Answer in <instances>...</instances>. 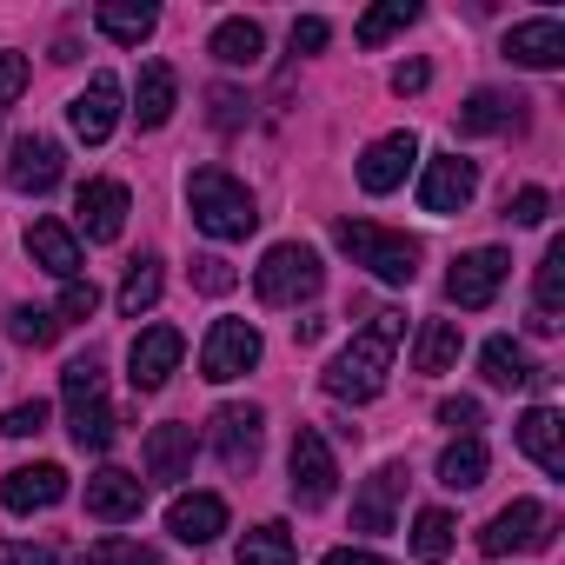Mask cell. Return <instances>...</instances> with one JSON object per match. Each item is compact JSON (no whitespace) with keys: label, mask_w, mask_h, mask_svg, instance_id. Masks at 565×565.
Returning a JSON list of instances; mask_svg holds the SVG:
<instances>
[{"label":"cell","mask_w":565,"mask_h":565,"mask_svg":"<svg viewBox=\"0 0 565 565\" xmlns=\"http://www.w3.org/2000/svg\"><path fill=\"white\" fill-rule=\"evenodd\" d=\"M399 340H406V313H399V307L373 313V327H366V333H360L347 353H333V360H327L320 386H327L333 399H347V406H366V399H380V393H386V373H393V353H399Z\"/></svg>","instance_id":"obj_1"},{"label":"cell","mask_w":565,"mask_h":565,"mask_svg":"<svg viewBox=\"0 0 565 565\" xmlns=\"http://www.w3.org/2000/svg\"><path fill=\"white\" fill-rule=\"evenodd\" d=\"M186 206H193V226L206 239H246L259 226V206H253L246 180H233L226 167H200L186 180Z\"/></svg>","instance_id":"obj_2"},{"label":"cell","mask_w":565,"mask_h":565,"mask_svg":"<svg viewBox=\"0 0 565 565\" xmlns=\"http://www.w3.org/2000/svg\"><path fill=\"white\" fill-rule=\"evenodd\" d=\"M327 287V266H320V253L307 246V239H279V246H266V259L253 266V294L266 300V307H300V300H313Z\"/></svg>","instance_id":"obj_3"},{"label":"cell","mask_w":565,"mask_h":565,"mask_svg":"<svg viewBox=\"0 0 565 565\" xmlns=\"http://www.w3.org/2000/svg\"><path fill=\"white\" fill-rule=\"evenodd\" d=\"M333 239L353 253V266H366L373 279H386V287H413L419 279V239H406V233H386L373 220H340Z\"/></svg>","instance_id":"obj_4"},{"label":"cell","mask_w":565,"mask_h":565,"mask_svg":"<svg viewBox=\"0 0 565 565\" xmlns=\"http://www.w3.org/2000/svg\"><path fill=\"white\" fill-rule=\"evenodd\" d=\"M552 532H558L552 505H539V499H512L505 512L486 519L479 552H486V558H505V552H552Z\"/></svg>","instance_id":"obj_5"},{"label":"cell","mask_w":565,"mask_h":565,"mask_svg":"<svg viewBox=\"0 0 565 565\" xmlns=\"http://www.w3.org/2000/svg\"><path fill=\"white\" fill-rule=\"evenodd\" d=\"M505 273H512V253H505V246H472V253H459L452 273H446V300H452L459 313H479V307L499 300Z\"/></svg>","instance_id":"obj_6"},{"label":"cell","mask_w":565,"mask_h":565,"mask_svg":"<svg viewBox=\"0 0 565 565\" xmlns=\"http://www.w3.org/2000/svg\"><path fill=\"white\" fill-rule=\"evenodd\" d=\"M287 472H294V499H300L307 512H320V505L340 492V459H333V446H327L320 426H300V433H294Z\"/></svg>","instance_id":"obj_7"},{"label":"cell","mask_w":565,"mask_h":565,"mask_svg":"<svg viewBox=\"0 0 565 565\" xmlns=\"http://www.w3.org/2000/svg\"><path fill=\"white\" fill-rule=\"evenodd\" d=\"M253 366H259V327L253 320H213L206 347H200V380L226 386V380H239Z\"/></svg>","instance_id":"obj_8"},{"label":"cell","mask_w":565,"mask_h":565,"mask_svg":"<svg viewBox=\"0 0 565 565\" xmlns=\"http://www.w3.org/2000/svg\"><path fill=\"white\" fill-rule=\"evenodd\" d=\"M206 439H213V452H220L226 472H253V466H259V439H266V413L226 399V406L206 419Z\"/></svg>","instance_id":"obj_9"},{"label":"cell","mask_w":565,"mask_h":565,"mask_svg":"<svg viewBox=\"0 0 565 565\" xmlns=\"http://www.w3.org/2000/svg\"><path fill=\"white\" fill-rule=\"evenodd\" d=\"M472 193H479V167L472 160H459V153H433L426 160V173H419V213L452 220V213L472 206Z\"/></svg>","instance_id":"obj_10"},{"label":"cell","mask_w":565,"mask_h":565,"mask_svg":"<svg viewBox=\"0 0 565 565\" xmlns=\"http://www.w3.org/2000/svg\"><path fill=\"white\" fill-rule=\"evenodd\" d=\"M127 94H120V81L114 74H94L74 100H67V127H74V140H87V147H107L114 140V127H120V107Z\"/></svg>","instance_id":"obj_11"},{"label":"cell","mask_w":565,"mask_h":565,"mask_svg":"<svg viewBox=\"0 0 565 565\" xmlns=\"http://www.w3.org/2000/svg\"><path fill=\"white\" fill-rule=\"evenodd\" d=\"M180 353H186V333H180V327H147V333H134V347H127V380H134V393H160V386L180 373Z\"/></svg>","instance_id":"obj_12"},{"label":"cell","mask_w":565,"mask_h":565,"mask_svg":"<svg viewBox=\"0 0 565 565\" xmlns=\"http://www.w3.org/2000/svg\"><path fill=\"white\" fill-rule=\"evenodd\" d=\"M61 173H67L61 140H47V134H21L14 140V153H8V186L14 193H54Z\"/></svg>","instance_id":"obj_13"},{"label":"cell","mask_w":565,"mask_h":565,"mask_svg":"<svg viewBox=\"0 0 565 565\" xmlns=\"http://www.w3.org/2000/svg\"><path fill=\"white\" fill-rule=\"evenodd\" d=\"M74 213H81V233H87L94 246H114V239L127 233L134 193H127L120 180H87V186H81V200H74Z\"/></svg>","instance_id":"obj_14"},{"label":"cell","mask_w":565,"mask_h":565,"mask_svg":"<svg viewBox=\"0 0 565 565\" xmlns=\"http://www.w3.org/2000/svg\"><path fill=\"white\" fill-rule=\"evenodd\" d=\"M140 505H147V479H140V472H127V466H100V472L87 479V519H100V525H127V519H140Z\"/></svg>","instance_id":"obj_15"},{"label":"cell","mask_w":565,"mask_h":565,"mask_svg":"<svg viewBox=\"0 0 565 565\" xmlns=\"http://www.w3.org/2000/svg\"><path fill=\"white\" fill-rule=\"evenodd\" d=\"M67 499V466H54V459H41V466H14L8 479H0V505L8 512H47V505H61Z\"/></svg>","instance_id":"obj_16"},{"label":"cell","mask_w":565,"mask_h":565,"mask_svg":"<svg viewBox=\"0 0 565 565\" xmlns=\"http://www.w3.org/2000/svg\"><path fill=\"white\" fill-rule=\"evenodd\" d=\"M505 61H512V67H532V74L565 67V21H552V14L519 21V28L505 34Z\"/></svg>","instance_id":"obj_17"},{"label":"cell","mask_w":565,"mask_h":565,"mask_svg":"<svg viewBox=\"0 0 565 565\" xmlns=\"http://www.w3.org/2000/svg\"><path fill=\"white\" fill-rule=\"evenodd\" d=\"M413 160H419V140L413 134H386V140H373L366 153H360V186L380 200V193H393V186H406V173H413Z\"/></svg>","instance_id":"obj_18"},{"label":"cell","mask_w":565,"mask_h":565,"mask_svg":"<svg viewBox=\"0 0 565 565\" xmlns=\"http://www.w3.org/2000/svg\"><path fill=\"white\" fill-rule=\"evenodd\" d=\"M140 459H147V479H160V486L193 479V426H186V419L153 426V433H147V446H140Z\"/></svg>","instance_id":"obj_19"},{"label":"cell","mask_w":565,"mask_h":565,"mask_svg":"<svg viewBox=\"0 0 565 565\" xmlns=\"http://www.w3.org/2000/svg\"><path fill=\"white\" fill-rule=\"evenodd\" d=\"M167 532H173L180 545H213V539L226 532V499H220V492H180V499L167 505Z\"/></svg>","instance_id":"obj_20"},{"label":"cell","mask_w":565,"mask_h":565,"mask_svg":"<svg viewBox=\"0 0 565 565\" xmlns=\"http://www.w3.org/2000/svg\"><path fill=\"white\" fill-rule=\"evenodd\" d=\"M28 253H34V266H47L54 279H61V287H67V279H81V233L67 226V220H34L28 226Z\"/></svg>","instance_id":"obj_21"},{"label":"cell","mask_w":565,"mask_h":565,"mask_svg":"<svg viewBox=\"0 0 565 565\" xmlns=\"http://www.w3.org/2000/svg\"><path fill=\"white\" fill-rule=\"evenodd\" d=\"M519 452H525L539 472L565 479V426H558L552 406H525V413H519Z\"/></svg>","instance_id":"obj_22"},{"label":"cell","mask_w":565,"mask_h":565,"mask_svg":"<svg viewBox=\"0 0 565 565\" xmlns=\"http://www.w3.org/2000/svg\"><path fill=\"white\" fill-rule=\"evenodd\" d=\"M399 492H406V466L393 459V466H380V472L366 479V492L353 499V532H393V505H399Z\"/></svg>","instance_id":"obj_23"},{"label":"cell","mask_w":565,"mask_h":565,"mask_svg":"<svg viewBox=\"0 0 565 565\" xmlns=\"http://www.w3.org/2000/svg\"><path fill=\"white\" fill-rule=\"evenodd\" d=\"M173 107H180V74H173L167 61H147V67H140V87H134V120L153 134V127L173 120Z\"/></svg>","instance_id":"obj_24"},{"label":"cell","mask_w":565,"mask_h":565,"mask_svg":"<svg viewBox=\"0 0 565 565\" xmlns=\"http://www.w3.org/2000/svg\"><path fill=\"white\" fill-rule=\"evenodd\" d=\"M94 28H100L114 47H140V41L160 28V14L147 8V0H107V8H94Z\"/></svg>","instance_id":"obj_25"},{"label":"cell","mask_w":565,"mask_h":565,"mask_svg":"<svg viewBox=\"0 0 565 565\" xmlns=\"http://www.w3.org/2000/svg\"><path fill=\"white\" fill-rule=\"evenodd\" d=\"M206 54H213L220 67H259V54H266V34H259V21L233 14V21H220V28H213Z\"/></svg>","instance_id":"obj_26"},{"label":"cell","mask_w":565,"mask_h":565,"mask_svg":"<svg viewBox=\"0 0 565 565\" xmlns=\"http://www.w3.org/2000/svg\"><path fill=\"white\" fill-rule=\"evenodd\" d=\"M459 320H419V340H413V373H452L459 366Z\"/></svg>","instance_id":"obj_27"},{"label":"cell","mask_w":565,"mask_h":565,"mask_svg":"<svg viewBox=\"0 0 565 565\" xmlns=\"http://www.w3.org/2000/svg\"><path fill=\"white\" fill-rule=\"evenodd\" d=\"M479 373H486L492 386H539V380H545V373L525 360V347H519V340H505V333L479 347Z\"/></svg>","instance_id":"obj_28"},{"label":"cell","mask_w":565,"mask_h":565,"mask_svg":"<svg viewBox=\"0 0 565 565\" xmlns=\"http://www.w3.org/2000/svg\"><path fill=\"white\" fill-rule=\"evenodd\" d=\"M519 107H525V100H512V94H499V87H479V94L459 107V134H505V127H519Z\"/></svg>","instance_id":"obj_29"},{"label":"cell","mask_w":565,"mask_h":565,"mask_svg":"<svg viewBox=\"0 0 565 565\" xmlns=\"http://www.w3.org/2000/svg\"><path fill=\"white\" fill-rule=\"evenodd\" d=\"M452 545H459V525H452V512L426 505V512L413 519V558H419V565H446V558H452Z\"/></svg>","instance_id":"obj_30"},{"label":"cell","mask_w":565,"mask_h":565,"mask_svg":"<svg viewBox=\"0 0 565 565\" xmlns=\"http://www.w3.org/2000/svg\"><path fill=\"white\" fill-rule=\"evenodd\" d=\"M239 565H294L300 558V545H294V532L279 525V519H266V525H253L246 539H239V552H233Z\"/></svg>","instance_id":"obj_31"},{"label":"cell","mask_w":565,"mask_h":565,"mask_svg":"<svg viewBox=\"0 0 565 565\" xmlns=\"http://www.w3.org/2000/svg\"><path fill=\"white\" fill-rule=\"evenodd\" d=\"M160 287H167L160 259H134V266H127V279H120V313H127V320L153 313V307H160Z\"/></svg>","instance_id":"obj_32"},{"label":"cell","mask_w":565,"mask_h":565,"mask_svg":"<svg viewBox=\"0 0 565 565\" xmlns=\"http://www.w3.org/2000/svg\"><path fill=\"white\" fill-rule=\"evenodd\" d=\"M67 433H74V446H81V452H107V446H114V433H120V419H114V406H107V399H87V406H74V413H67Z\"/></svg>","instance_id":"obj_33"},{"label":"cell","mask_w":565,"mask_h":565,"mask_svg":"<svg viewBox=\"0 0 565 565\" xmlns=\"http://www.w3.org/2000/svg\"><path fill=\"white\" fill-rule=\"evenodd\" d=\"M439 486H452V492L486 486V446H479V439H452V446L439 452Z\"/></svg>","instance_id":"obj_34"},{"label":"cell","mask_w":565,"mask_h":565,"mask_svg":"<svg viewBox=\"0 0 565 565\" xmlns=\"http://www.w3.org/2000/svg\"><path fill=\"white\" fill-rule=\"evenodd\" d=\"M558 300H565V239H552V246H545V259H539V279H532V313L558 320Z\"/></svg>","instance_id":"obj_35"},{"label":"cell","mask_w":565,"mask_h":565,"mask_svg":"<svg viewBox=\"0 0 565 565\" xmlns=\"http://www.w3.org/2000/svg\"><path fill=\"white\" fill-rule=\"evenodd\" d=\"M413 21H419L413 0H386V8H366V14H360L353 34H360V47H386V41H393L399 28H413Z\"/></svg>","instance_id":"obj_36"},{"label":"cell","mask_w":565,"mask_h":565,"mask_svg":"<svg viewBox=\"0 0 565 565\" xmlns=\"http://www.w3.org/2000/svg\"><path fill=\"white\" fill-rule=\"evenodd\" d=\"M8 340H14V347H34V353L54 347V340H61L54 307H14V313H8Z\"/></svg>","instance_id":"obj_37"},{"label":"cell","mask_w":565,"mask_h":565,"mask_svg":"<svg viewBox=\"0 0 565 565\" xmlns=\"http://www.w3.org/2000/svg\"><path fill=\"white\" fill-rule=\"evenodd\" d=\"M61 393H67V413L74 406H87V399H107V373H100V360L87 353V360H74L67 373H61Z\"/></svg>","instance_id":"obj_38"},{"label":"cell","mask_w":565,"mask_h":565,"mask_svg":"<svg viewBox=\"0 0 565 565\" xmlns=\"http://www.w3.org/2000/svg\"><path fill=\"white\" fill-rule=\"evenodd\" d=\"M87 565H160V552L140 545V539H94Z\"/></svg>","instance_id":"obj_39"},{"label":"cell","mask_w":565,"mask_h":565,"mask_svg":"<svg viewBox=\"0 0 565 565\" xmlns=\"http://www.w3.org/2000/svg\"><path fill=\"white\" fill-rule=\"evenodd\" d=\"M94 313H100V287H94V279H67L54 320H61V327H74V320H94Z\"/></svg>","instance_id":"obj_40"},{"label":"cell","mask_w":565,"mask_h":565,"mask_svg":"<svg viewBox=\"0 0 565 565\" xmlns=\"http://www.w3.org/2000/svg\"><path fill=\"white\" fill-rule=\"evenodd\" d=\"M47 399H21V406H8V413H0V433H8V439H41L47 433Z\"/></svg>","instance_id":"obj_41"},{"label":"cell","mask_w":565,"mask_h":565,"mask_svg":"<svg viewBox=\"0 0 565 565\" xmlns=\"http://www.w3.org/2000/svg\"><path fill=\"white\" fill-rule=\"evenodd\" d=\"M193 287H200V294H213V300H226V294L239 287V273H233V259L200 253V259H193Z\"/></svg>","instance_id":"obj_42"},{"label":"cell","mask_w":565,"mask_h":565,"mask_svg":"<svg viewBox=\"0 0 565 565\" xmlns=\"http://www.w3.org/2000/svg\"><path fill=\"white\" fill-rule=\"evenodd\" d=\"M439 426H452L459 439H479V426H486V406H479L472 393H459V399H439Z\"/></svg>","instance_id":"obj_43"},{"label":"cell","mask_w":565,"mask_h":565,"mask_svg":"<svg viewBox=\"0 0 565 565\" xmlns=\"http://www.w3.org/2000/svg\"><path fill=\"white\" fill-rule=\"evenodd\" d=\"M545 213H552V193H545V186H519V193L505 200V220H512V226H539Z\"/></svg>","instance_id":"obj_44"},{"label":"cell","mask_w":565,"mask_h":565,"mask_svg":"<svg viewBox=\"0 0 565 565\" xmlns=\"http://www.w3.org/2000/svg\"><path fill=\"white\" fill-rule=\"evenodd\" d=\"M206 107H213V127H220V134L246 127V94H239V87H213V94H206Z\"/></svg>","instance_id":"obj_45"},{"label":"cell","mask_w":565,"mask_h":565,"mask_svg":"<svg viewBox=\"0 0 565 565\" xmlns=\"http://www.w3.org/2000/svg\"><path fill=\"white\" fill-rule=\"evenodd\" d=\"M28 94V54H0V114Z\"/></svg>","instance_id":"obj_46"},{"label":"cell","mask_w":565,"mask_h":565,"mask_svg":"<svg viewBox=\"0 0 565 565\" xmlns=\"http://www.w3.org/2000/svg\"><path fill=\"white\" fill-rule=\"evenodd\" d=\"M333 41V28L320 21V14H307V21H294V54H320Z\"/></svg>","instance_id":"obj_47"},{"label":"cell","mask_w":565,"mask_h":565,"mask_svg":"<svg viewBox=\"0 0 565 565\" xmlns=\"http://www.w3.org/2000/svg\"><path fill=\"white\" fill-rule=\"evenodd\" d=\"M426 81H433L426 61H399V67H393V94H426Z\"/></svg>","instance_id":"obj_48"},{"label":"cell","mask_w":565,"mask_h":565,"mask_svg":"<svg viewBox=\"0 0 565 565\" xmlns=\"http://www.w3.org/2000/svg\"><path fill=\"white\" fill-rule=\"evenodd\" d=\"M0 565H47V552L28 545V539H8V545H0Z\"/></svg>","instance_id":"obj_49"},{"label":"cell","mask_w":565,"mask_h":565,"mask_svg":"<svg viewBox=\"0 0 565 565\" xmlns=\"http://www.w3.org/2000/svg\"><path fill=\"white\" fill-rule=\"evenodd\" d=\"M320 565H393V558H380V552H360V545H340V552H327Z\"/></svg>","instance_id":"obj_50"}]
</instances>
